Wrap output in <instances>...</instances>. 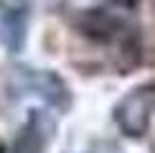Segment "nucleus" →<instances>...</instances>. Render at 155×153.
<instances>
[{
    "instance_id": "f257e3e1",
    "label": "nucleus",
    "mask_w": 155,
    "mask_h": 153,
    "mask_svg": "<svg viewBox=\"0 0 155 153\" xmlns=\"http://www.w3.org/2000/svg\"><path fill=\"white\" fill-rule=\"evenodd\" d=\"M15 82L21 89H28L31 94H38L46 105L54 110L66 112L71 107V92L69 84L51 69H31V66H15Z\"/></svg>"
},
{
    "instance_id": "f03ea898",
    "label": "nucleus",
    "mask_w": 155,
    "mask_h": 153,
    "mask_svg": "<svg viewBox=\"0 0 155 153\" xmlns=\"http://www.w3.org/2000/svg\"><path fill=\"white\" fill-rule=\"evenodd\" d=\"M153 92L147 89H135L132 94H127L125 100L114 107V123L120 125V130L130 138L145 135L147 125H150V105H153Z\"/></svg>"
},
{
    "instance_id": "7ed1b4c3",
    "label": "nucleus",
    "mask_w": 155,
    "mask_h": 153,
    "mask_svg": "<svg viewBox=\"0 0 155 153\" xmlns=\"http://www.w3.org/2000/svg\"><path fill=\"white\" fill-rule=\"evenodd\" d=\"M54 130H56V123L43 110H31L28 123H25L15 145H13V153H43Z\"/></svg>"
},
{
    "instance_id": "20e7f679",
    "label": "nucleus",
    "mask_w": 155,
    "mask_h": 153,
    "mask_svg": "<svg viewBox=\"0 0 155 153\" xmlns=\"http://www.w3.org/2000/svg\"><path fill=\"white\" fill-rule=\"evenodd\" d=\"M76 28L92 41H112L122 33L125 23L117 15H112L109 10L92 8V10H81L76 15Z\"/></svg>"
},
{
    "instance_id": "39448f33",
    "label": "nucleus",
    "mask_w": 155,
    "mask_h": 153,
    "mask_svg": "<svg viewBox=\"0 0 155 153\" xmlns=\"http://www.w3.org/2000/svg\"><path fill=\"white\" fill-rule=\"evenodd\" d=\"M28 38V10L23 5L8 8L0 15V43L10 54H21Z\"/></svg>"
},
{
    "instance_id": "423d86ee",
    "label": "nucleus",
    "mask_w": 155,
    "mask_h": 153,
    "mask_svg": "<svg viewBox=\"0 0 155 153\" xmlns=\"http://www.w3.org/2000/svg\"><path fill=\"white\" fill-rule=\"evenodd\" d=\"M112 3H117V5H122V8H135V5H137L140 0H112Z\"/></svg>"
}]
</instances>
